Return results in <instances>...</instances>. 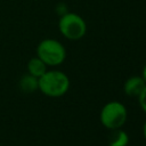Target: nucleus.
I'll use <instances>...</instances> for the list:
<instances>
[{"instance_id": "nucleus-1", "label": "nucleus", "mask_w": 146, "mask_h": 146, "mask_svg": "<svg viewBox=\"0 0 146 146\" xmlns=\"http://www.w3.org/2000/svg\"><path fill=\"white\" fill-rule=\"evenodd\" d=\"M39 91L50 98L64 96L71 86L68 75L60 70H47L39 79Z\"/></svg>"}, {"instance_id": "nucleus-2", "label": "nucleus", "mask_w": 146, "mask_h": 146, "mask_svg": "<svg viewBox=\"0 0 146 146\" xmlns=\"http://www.w3.org/2000/svg\"><path fill=\"white\" fill-rule=\"evenodd\" d=\"M128 120V110L125 105L119 100L107 102L99 112V121L102 125L108 130L121 129Z\"/></svg>"}, {"instance_id": "nucleus-3", "label": "nucleus", "mask_w": 146, "mask_h": 146, "mask_svg": "<svg viewBox=\"0 0 146 146\" xmlns=\"http://www.w3.org/2000/svg\"><path fill=\"white\" fill-rule=\"evenodd\" d=\"M36 56L50 67L59 66L66 59V49L56 39H43L36 46Z\"/></svg>"}, {"instance_id": "nucleus-4", "label": "nucleus", "mask_w": 146, "mask_h": 146, "mask_svg": "<svg viewBox=\"0 0 146 146\" xmlns=\"http://www.w3.org/2000/svg\"><path fill=\"white\" fill-rule=\"evenodd\" d=\"M58 30L65 39L71 41H78L86 35L87 23L79 14L66 11L59 17Z\"/></svg>"}, {"instance_id": "nucleus-5", "label": "nucleus", "mask_w": 146, "mask_h": 146, "mask_svg": "<svg viewBox=\"0 0 146 146\" xmlns=\"http://www.w3.org/2000/svg\"><path fill=\"white\" fill-rule=\"evenodd\" d=\"M146 82L141 75H133L128 78L123 83V91L129 97H138L139 94L145 88Z\"/></svg>"}, {"instance_id": "nucleus-6", "label": "nucleus", "mask_w": 146, "mask_h": 146, "mask_svg": "<svg viewBox=\"0 0 146 146\" xmlns=\"http://www.w3.org/2000/svg\"><path fill=\"white\" fill-rule=\"evenodd\" d=\"M18 87H19L21 91H23L24 94H33L39 90L38 78L26 73L21 76V79L18 81Z\"/></svg>"}, {"instance_id": "nucleus-7", "label": "nucleus", "mask_w": 146, "mask_h": 146, "mask_svg": "<svg viewBox=\"0 0 146 146\" xmlns=\"http://www.w3.org/2000/svg\"><path fill=\"white\" fill-rule=\"evenodd\" d=\"M26 68H27V73L35 76V78H40L47 70H48V66L38 57H32L29 62H27V65H26Z\"/></svg>"}, {"instance_id": "nucleus-8", "label": "nucleus", "mask_w": 146, "mask_h": 146, "mask_svg": "<svg viewBox=\"0 0 146 146\" xmlns=\"http://www.w3.org/2000/svg\"><path fill=\"white\" fill-rule=\"evenodd\" d=\"M114 135L108 143V146H128L129 145V135L122 129L113 130Z\"/></svg>"}, {"instance_id": "nucleus-9", "label": "nucleus", "mask_w": 146, "mask_h": 146, "mask_svg": "<svg viewBox=\"0 0 146 146\" xmlns=\"http://www.w3.org/2000/svg\"><path fill=\"white\" fill-rule=\"evenodd\" d=\"M137 99H138L139 107H140L141 111L146 114V86H145V88L143 89V91L139 94V96L137 97Z\"/></svg>"}, {"instance_id": "nucleus-10", "label": "nucleus", "mask_w": 146, "mask_h": 146, "mask_svg": "<svg viewBox=\"0 0 146 146\" xmlns=\"http://www.w3.org/2000/svg\"><path fill=\"white\" fill-rule=\"evenodd\" d=\"M141 132H143V137H144V139L146 140V120H145V122H144V124H143Z\"/></svg>"}, {"instance_id": "nucleus-11", "label": "nucleus", "mask_w": 146, "mask_h": 146, "mask_svg": "<svg viewBox=\"0 0 146 146\" xmlns=\"http://www.w3.org/2000/svg\"><path fill=\"white\" fill-rule=\"evenodd\" d=\"M141 78L145 80V82H146V64L143 66V70H141Z\"/></svg>"}]
</instances>
